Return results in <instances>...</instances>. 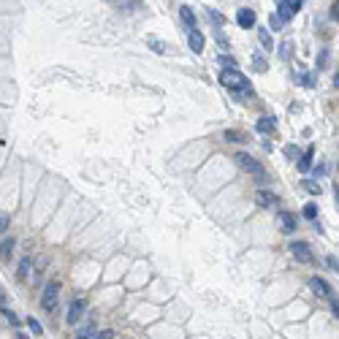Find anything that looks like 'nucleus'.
<instances>
[{"label":"nucleus","mask_w":339,"mask_h":339,"mask_svg":"<svg viewBox=\"0 0 339 339\" xmlns=\"http://www.w3.org/2000/svg\"><path fill=\"white\" fill-rule=\"evenodd\" d=\"M331 19L339 22V0H334V6H331Z\"/></svg>","instance_id":"nucleus-32"},{"label":"nucleus","mask_w":339,"mask_h":339,"mask_svg":"<svg viewBox=\"0 0 339 339\" xmlns=\"http://www.w3.org/2000/svg\"><path fill=\"white\" fill-rule=\"evenodd\" d=\"M296 152H298L296 147H288V149H285V155H288V157H296Z\"/></svg>","instance_id":"nucleus-38"},{"label":"nucleus","mask_w":339,"mask_h":339,"mask_svg":"<svg viewBox=\"0 0 339 339\" xmlns=\"http://www.w3.org/2000/svg\"><path fill=\"white\" fill-rule=\"evenodd\" d=\"M187 44H190V49H193L195 54L204 52V33H201L198 27H193L190 33H187Z\"/></svg>","instance_id":"nucleus-10"},{"label":"nucleus","mask_w":339,"mask_h":339,"mask_svg":"<svg viewBox=\"0 0 339 339\" xmlns=\"http://www.w3.org/2000/svg\"><path fill=\"white\" fill-rule=\"evenodd\" d=\"M326 62H328V52L323 49V52L318 54V68H326Z\"/></svg>","instance_id":"nucleus-29"},{"label":"nucleus","mask_w":339,"mask_h":339,"mask_svg":"<svg viewBox=\"0 0 339 339\" xmlns=\"http://www.w3.org/2000/svg\"><path fill=\"white\" fill-rule=\"evenodd\" d=\"M274 128H277V120H274V117H261V120L255 122V130L258 133H272Z\"/></svg>","instance_id":"nucleus-11"},{"label":"nucleus","mask_w":339,"mask_h":339,"mask_svg":"<svg viewBox=\"0 0 339 339\" xmlns=\"http://www.w3.org/2000/svg\"><path fill=\"white\" fill-rule=\"evenodd\" d=\"M312 157H315V149L310 147V149H307V152H304L301 157H298V165H296V168H298V171H304V174H307V171L312 168Z\"/></svg>","instance_id":"nucleus-12"},{"label":"nucleus","mask_w":339,"mask_h":339,"mask_svg":"<svg viewBox=\"0 0 339 339\" xmlns=\"http://www.w3.org/2000/svg\"><path fill=\"white\" fill-rule=\"evenodd\" d=\"M217 44H220V46H228V38H225L223 33H217Z\"/></svg>","instance_id":"nucleus-37"},{"label":"nucleus","mask_w":339,"mask_h":339,"mask_svg":"<svg viewBox=\"0 0 339 339\" xmlns=\"http://www.w3.org/2000/svg\"><path fill=\"white\" fill-rule=\"evenodd\" d=\"M57 296H60V282H57V280L46 282L44 296H41V307H44V312H54V307H57Z\"/></svg>","instance_id":"nucleus-2"},{"label":"nucleus","mask_w":339,"mask_h":339,"mask_svg":"<svg viewBox=\"0 0 339 339\" xmlns=\"http://www.w3.org/2000/svg\"><path fill=\"white\" fill-rule=\"evenodd\" d=\"M304 217L315 223V220H318V207H315V204H307V207H304Z\"/></svg>","instance_id":"nucleus-22"},{"label":"nucleus","mask_w":339,"mask_h":339,"mask_svg":"<svg viewBox=\"0 0 339 339\" xmlns=\"http://www.w3.org/2000/svg\"><path fill=\"white\" fill-rule=\"evenodd\" d=\"M149 46H152V49H155V52H163V49H165V46H163L160 41H152V44H149Z\"/></svg>","instance_id":"nucleus-36"},{"label":"nucleus","mask_w":339,"mask_h":339,"mask_svg":"<svg viewBox=\"0 0 339 339\" xmlns=\"http://www.w3.org/2000/svg\"><path fill=\"white\" fill-rule=\"evenodd\" d=\"M269 25H272L274 30H280L282 25H285V22H282V17H280V14H277V11H274V14H272V17H269Z\"/></svg>","instance_id":"nucleus-25"},{"label":"nucleus","mask_w":339,"mask_h":339,"mask_svg":"<svg viewBox=\"0 0 339 339\" xmlns=\"http://www.w3.org/2000/svg\"><path fill=\"white\" fill-rule=\"evenodd\" d=\"M92 339H114V331H112V328H106V331H100V334H95Z\"/></svg>","instance_id":"nucleus-30"},{"label":"nucleus","mask_w":339,"mask_h":339,"mask_svg":"<svg viewBox=\"0 0 339 339\" xmlns=\"http://www.w3.org/2000/svg\"><path fill=\"white\" fill-rule=\"evenodd\" d=\"M290 54H293V44L285 41V44L280 46V57H282V60H290Z\"/></svg>","instance_id":"nucleus-23"},{"label":"nucleus","mask_w":339,"mask_h":339,"mask_svg":"<svg viewBox=\"0 0 339 339\" xmlns=\"http://www.w3.org/2000/svg\"><path fill=\"white\" fill-rule=\"evenodd\" d=\"M220 82H223V87L231 90V92H239V95H252L250 79L244 76L239 68H225L223 74H220Z\"/></svg>","instance_id":"nucleus-1"},{"label":"nucleus","mask_w":339,"mask_h":339,"mask_svg":"<svg viewBox=\"0 0 339 339\" xmlns=\"http://www.w3.org/2000/svg\"><path fill=\"white\" fill-rule=\"evenodd\" d=\"M334 87H339V71H336V76H334Z\"/></svg>","instance_id":"nucleus-39"},{"label":"nucleus","mask_w":339,"mask_h":339,"mask_svg":"<svg viewBox=\"0 0 339 339\" xmlns=\"http://www.w3.org/2000/svg\"><path fill=\"white\" fill-rule=\"evenodd\" d=\"M225 141H236V144H244V141H247V136H244V133H239V130H225Z\"/></svg>","instance_id":"nucleus-21"},{"label":"nucleus","mask_w":339,"mask_h":339,"mask_svg":"<svg viewBox=\"0 0 339 339\" xmlns=\"http://www.w3.org/2000/svg\"><path fill=\"white\" fill-rule=\"evenodd\" d=\"M17 339H30L27 334H22V331H19V334H17Z\"/></svg>","instance_id":"nucleus-40"},{"label":"nucleus","mask_w":339,"mask_h":339,"mask_svg":"<svg viewBox=\"0 0 339 339\" xmlns=\"http://www.w3.org/2000/svg\"><path fill=\"white\" fill-rule=\"evenodd\" d=\"M277 14L282 17V22H288V19H293V17H296V11L290 9V6L285 3V0H280V3H277Z\"/></svg>","instance_id":"nucleus-15"},{"label":"nucleus","mask_w":339,"mask_h":339,"mask_svg":"<svg viewBox=\"0 0 339 339\" xmlns=\"http://www.w3.org/2000/svg\"><path fill=\"white\" fill-rule=\"evenodd\" d=\"M6 231H9V217L0 212V233H6Z\"/></svg>","instance_id":"nucleus-31"},{"label":"nucleus","mask_w":339,"mask_h":339,"mask_svg":"<svg viewBox=\"0 0 339 339\" xmlns=\"http://www.w3.org/2000/svg\"><path fill=\"white\" fill-rule=\"evenodd\" d=\"M255 204H258L261 209H274V207L280 204V198H277L272 190H263V187H261V190L255 193Z\"/></svg>","instance_id":"nucleus-5"},{"label":"nucleus","mask_w":339,"mask_h":339,"mask_svg":"<svg viewBox=\"0 0 339 339\" xmlns=\"http://www.w3.org/2000/svg\"><path fill=\"white\" fill-rule=\"evenodd\" d=\"M277 223H280V228H282V233H293V231H296V217L290 215V212H285V209L277 212Z\"/></svg>","instance_id":"nucleus-7"},{"label":"nucleus","mask_w":339,"mask_h":339,"mask_svg":"<svg viewBox=\"0 0 339 339\" xmlns=\"http://www.w3.org/2000/svg\"><path fill=\"white\" fill-rule=\"evenodd\" d=\"M252 65H255V71H261V74H263L266 68H269V65H266V60H263V54H261V52H252Z\"/></svg>","instance_id":"nucleus-19"},{"label":"nucleus","mask_w":339,"mask_h":339,"mask_svg":"<svg viewBox=\"0 0 339 339\" xmlns=\"http://www.w3.org/2000/svg\"><path fill=\"white\" fill-rule=\"evenodd\" d=\"M220 62H223V68H239V65H236V60L228 57V54H220Z\"/></svg>","instance_id":"nucleus-26"},{"label":"nucleus","mask_w":339,"mask_h":339,"mask_svg":"<svg viewBox=\"0 0 339 339\" xmlns=\"http://www.w3.org/2000/svg\"><path fill=\"white\" fill-rule=\"evenodd\" d=\"M87 310V301H84V298H74V301H71V307H68V323H79L82 320V312Z\"/></svg>","instance_id":"nucleus-6"},{"label":"nucleus","mask_w":339,"mask_h":339,"mask_svg":"<svg viewBox=\"0 0 339 339\" xmlns=\"http://www.w3.org/2000/svg\"><path fill=\"white\" fill-rule=\"evenodd\" d=\"M285 3H288L293 11H298V9H301V3H304V0H285Z\"/></svg>","instance_id":"nucleus-33"},{"label":"nucleus","mask_w":339,"mask_h":339,"mask_svg":"<svg viewBox=\"0 0 339 339\" xmlns=\"http://www.w3.org/2000/svg\"><path fill=\"white\" fill-rule=\"evenodd\" d=\"M207 14H209V19H212V22H215V25H223V22H225L223 17H220V11H215V9H209Z\"/></svg>","instance_id":"nucleus-27"},{"label":"nucleus","mask_w":339,"mask_h":339,"mask_svg":"<svg viewBox=\"0 0 339 339\" xmlns=\"http://www.w3.org/2000/svg\"><path fill=\"white\" fill-rule=\"evenodd\" d=\"M301 187H304L307 193H312V195H320V190H323V187L318 185V179H304Z\"/></svg>","instance_id":"nucleus-17"},{"label":"nucleus","mask_w":339,"mask_h":339,"mask_svg":"<svg viewBox=\"0 0 339 339\" xmlns=\"http://www.w3.org/2000/svg\"><path fill=\"white\" fill-rule=\"evenodd\" d=\"M310 288H312V293H318L320 298H331V288H328V282L323 280V277H312L310 280Z\"/></svg>","instance_id":"nucleus-8"},{"label":"nucleus","mask_w":339,"mask_h":339,"mask_svg":"<svg viewBox=\"0 0 339 339\" xmlns=\"http://www.w3.org/2000/svg\"><path fill=\"white\" fill-rule=\"evenodd\" d=\"M233 160H236V165H239L242 171H247V174H255V177H263V171H261V163L255 160L252 155H247V152H236L233 155Z\"/></svg>","instance_id":"nucleus-3"},{"label":"nucleus","mask_w":339,"mask_h":339,"mask_svg":"<svg viewBox=\"0 0 339 339\" xmlns=\"http://www.w3.org/2000/svg\"><path fill=\"white\" fill-rule=\"evenodd\" d=\"M179 17H182V22H185V25L187 27H195V14H193V9H190V6H182V9H179Z\"/></svg>","instance_id":"nucleus-14"},{"label":"nucleus","mask_w":339,"mask_h":339,"mask_svg":"<svg viewBox=\"0 0 339 339\" xmlns=\"http://www.w3.org/2000/svg\"><path fill=\"white\" fill-rule=\"evenodd\" d=\"M290 255H293L298 263H312L315 261V255H312V250H310L307 242H293L290 244Z\"/></svg>","instance_id":"nucleus-4"},{"label":"nucleus","mask_w":339,"mask_h":339,"mask_svg":"<svg viewBox=\"0 0 339 339\" xmlns=\"http://www.w3.org/2000/svg\"><path fill=\"white\" fill-rule=\"evenodd\" d=\"M14 244H17L14 239H3V242H0V258H9L11 250H14Z\"/></svg>","instance_id":"nucleus-20"},{"label":"nucleus","mask_w":339,"mask_h":339,"mask_svg":"<svg viewBox=\"0 0 339 339\" xmlns=\"http://www.w3.org/2000/svg\"><path fill=\"white\" fill-rule=\"evenodd\" d=\"M331 310H334V315L339 318V298H331Z\"/></svg>","instance_id":"nucleus-34"},{"label":"nucleus","mask_w":339,"mask_h":339,"mask_svg":"<svg viewBox=\"0 0 339 339\" xmlns=\"http://www.w3.org/2000/svg\"><path fill=\"white\" fill-rule=\"evenodd\" d=\"M336 204H339V187H336Z\"/></svg>","instance_id":"nucleus-42"},{"label":"nucleus","mask_w":339,"mask_h":339,"mask_svg":"<svg viewBox=\"0 0 339 339\" xmlns=\"http://www.w3.org/2000/svg\"><path fill=\"white\" fill-rule=\"evenodd\" d=\"M258 38H261L263 49H274V41H272V36H269V30H266V27L258 30Z\"/></svg>","instance_id":"nucleus-18"},{"label":"nucleus","mask_w":339,"mask_h":339,"mask_svg":"<svg viewBox=\"0 0 339 339\" xmlns=\"http://www.w3.org/2000/svg\"><path fill=\"white\" fill-rule=\"evenodd\" d=\"M27 277H30V258H22V261H19V269H17V280L25 282Z\"/></svg>","instance_id":"nucleus-16"},{"label":"nucleus","mask_w":339,"mask_h":339,"mask_svg":"<svg viewBox=\"0 0 339 339\" xmlns=\"http://www.w3.org/2000/svg\"><path fill=\"white\" fill-rule=\"evenodd\" d=\"M27 326H30V331H33L36 336H41V334H44V326H41V323H38L36 318H27Z\"/></svg>","instance_id":"nucleus-24"},{"label":"nucleus","mask_w":339,"mask_h":339,"mask_svg":"<svg viewBox=\"0 0 339 339\" xmlns=\"http://www.w3.org/2000/svg\"><path fill=\"white\" fill-rule=\"evenodd\" d=\"M3 315H6V320H9V323H11V326H19V318H17V315H14V312H9V310H3Z\"/></svg>","instance_id":"nucleus-28"},{"label":"nucleus","mask_w":339,"mask_h":339,"mask_svg":"<svg viewBox=\"0 0 339 339\" xmlns=\"http://www.w3.org/2000/svg\"><path fill=\"white\" fill-rule=\"evenodd\" d=\"M323 174H326V165H323V163L315 165V177H323Z\"/></svg>","instance_id":"nucleus-35"},{"label":"nucleus","mask_w":339,"mask_h":339,"mask_svg":"<svg viewBox=\"0 0 339 339\" xmlns=\"http://www.w3.org/2000/svg\"><path fill=\"white\" fill-rule=\"evenodd\" d=\"M92 336H95V323H92V320H87L84 326H79L76 339H92Z\"/></svg>","instance_id":"nucleus-13"},{"label":"nucleus","mask_w":339,"mask_h":339,"mask_svg":"<svg viewBox=\"0 0 339 339\" xmlns=\"http://www.w3.org/2000/svg\"><path fill=\"white\" fill-rule=\"evenodd\" d=\"M3 301H6V296H3V290H0V307H3Z\"/></svg>","instance_id":"nucleus-41"},{"label":"nucleus","mask_w":339,"mask_h":339,"mask_svg":"<svg viewBox=\"0 0 339 339\" xmlns=\"http://www.w3.org/2000/svg\"><path fill=\"white\" fill-rule=\"evenodd\" d=\"M236 22H239V27H244V30L255 27V11H252V9H239V14H236Z\"/></svg>","instance_id":"nucleus-9"}]
</instances>
